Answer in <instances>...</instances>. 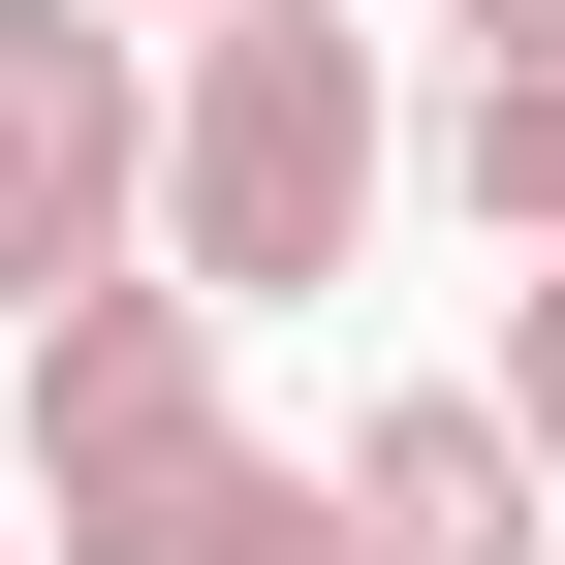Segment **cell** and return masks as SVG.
I'll use <instances>...</instances> for the list:
<instances>
[{
  "label": "cell",
  "instance_id": "6da1fadb",
  "mask_svg": "<svg viewBox=\"0 0 565 565\" xmlns=\"http://www.w3.org/2000/svg\"><path fill=\"white\" fill-rule=\"evenodd\" d=\"M377 221H408V32H345V0H221V32H158L126 282H189V315H315Z\"/></svg>",
  "mask_w": 565,
  "mask_h": 565
},
{
  "label": "cell",
  "instance_id": "7a4b0ae2",
  "mask_svg": "<svg viewBox=\"0 0 565 565\" xmlns=\"http://www.w3.org/2000/svg\"><path fill=\"white\" fill-rule=\"evenodd\" d=\"M0 377H32V534L0 565H345L315 471L221 408V315H189V282H63Z\"/></svg>",
  "mask_w": 565,
  "mask_h": 565
},
{
  "label": "cell",
  "instance_id": "3957f363",
  "mask_svg": "<svg viewBox=\"0 0 565 565\" xmlns=\"http://www.w3.org/2000/svg\"><path fill=\"white\" fill-rule=\"evenodd\" d=\"M126 158H158V63L95 0H0V345L63 282H126Z\"/></svg>",
  "mask_w": 565,
  "mask_h": 565
},
{
  "label": "cell",
  "instance_id": "277c9868",
  "mask_svg": "<svg viewBox=\"0 0 565 565\" xmlns=\"http://www.w3.org/2000/svg\"><path fill=\"white\" fill-rule=\"evenodd\" d=\"M315 534H345V565H534V408L377 377V408L315 440Z\"/></svg>",
  "mask_w": 565,
  "mask_h": 565
},
{
  "label": "cell",
  "instance_id": "5b68a950",
  "mask_svg": "<svg viewBox=\"0 0 565 565\" xmlns=\"http://www.w3.org/2000/svg\"><path fill=\"white\" fill-rule=\"evenodd\" d=\"M408 189H440L471 252H565V0H471V32H440V126H408Z\"/></svg>",
  "mask_w": 565,
  "mask_h": 565
},
{
  "label": "cell",
  "instance_id": "8992f818",
  "mask_svg": "<svg viewBox=\"0 0 565 565\" xmlns=\"http://www.w3.org/2000/svg\"><path fill=\"white\" fill-rule=\"evenodd\" d=\"M95 32H126V63H158V32H221V0H95Z\"/></svg>",
  "mask_w": 565,
  "mask_h": 565
},
{
  "label": "cell",
  "instance_id": "52a82bcc",
  "mask_svg": "<svg viewBox=\"0 0 565 565\" xmlns=\"http://www.w3.org/2000/svg\"><path fill=\"white\" fill-rule=\"evenodd\" d=\"M408 32H471V0H408Z\"/></svg>",
  "mask_w": 565,
  "mask_h": 565
}]
</instances>
